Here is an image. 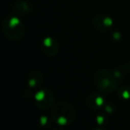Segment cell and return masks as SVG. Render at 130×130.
<instances>
[{"label":"cell","instance_id":"obj_8","mask_svg":"<svg viewBox=\"0 0 130 130\" xmlns=\"http://www.w3.org/2000/svg\"><path fill=\"white\" fill-rule=\"evenodd\" d=\"M43 82V75L38 71H33L29 74L28 77V85L30 88H37Z\"/></svg>","mask_w":130,"mask_h":130},{"label":"cell","instance_id":"obj_9","mask_svg":"<svg viewBox=\"0 0 130 130\" xmlns=\"http://www.w3.org/2000/svg\"><path fill=\"white\" fill-rule=\"evenodd\" d=\"M14 8L13 9L14 12H17V13H24V12H29V5L27 3H25L24 1H21V6H19L18 3L14 4Z\"/></svg>","mask_w":130,"mask_h":130},{"label":"cell","instance_id":"obj_5","mask_svg":"<svg viewBox=\"0 0 130 130\" xmlns=\"http://www.w3.org/2000/svg\"><path fill=\"white\" fill-rule=\"evenodd\" d=\"M113 24V21L110 16L104 15V14H100L94 17L93 21V25L96 29L101 31H105L111 27Z\"/></svg>","mask_w":130,"mask_h":130},{"label":"cell","instance_id":"obj_2","mask_svg":"<svg viewBox=\"0 0 130 130\" xmlns=\"http://www.w3.org/2000/svg\"><path fill=\"white\" fill-rule=\"evenodd\" d=\"M4 34L11 40H20L24 36V26L18 17L14 15L5 17L2 23Z\"/></svg>","mask_w":130,"mask_h":130},{"label":"cell","instance_id":"obj_12","mask_svg":"<svg viewBox=\"0 0 130 130\" xmlns=\"http://www.w3.org/2000/svg\"><path fill=\"white\" fill-rule=\"evenodd\" d=\"M54 130H60V129H54Z\"/></svg>","mask_w":130,"mask_h":130},{"label":"cell","instance_id":"obj_6","mask_svg":"<svg viewBox=\"0 0 130 130\" xmlns=\"http://www.w3.org/2000/svg\"><path fill=\"white\" fill-rule=\"evenodd\" d=\"M42 49L43 52L49 56H54L59 52V44L52 37H45L42 41Z\"/></svg>","mask_w":130,"mask_h":130},{"label":"cell","instance_id":"obj_11","mask_svg":"<svg viewBox=\"0 0 130 130\" xmlns=\"http://www.w3.org/2000/svg\"><path fill=\"white\" fill-rule=\"evenodd\" d=\"M94 130H104L103 128H101V127H98V128H96V129H94Z\"/></svg>","mask_w":130,"mask_h":130},{"label":"cell","instance_id":"obj_1","mask_svg":"<svg viewBox=\"0 0 130 130\" xmlns=\"http://www.w3.org/2000/svg\"><path fill=\"white\" fill-rule=\"evenodd\" d=\"M52 118L60 126H68L74 121L76 111L71 104L66 102H59L52 110Z\"/></svg>","mask_w":130,"mask_h":130},{"label":"cell","instance_id":"obj_4","mask_svg":"<svg viewBox=\"0 0 130 130\" xmlns=\"http://www.w3.org/2000/svg\"><path fill=\"white\" fill-rule=\"evenodd\" d=\"M54 95L49 89H44L38 91L35 95L36 104L39 109L47 110L54 104Z\"/></svg>","mask_w":130,"mask_h":130},{"label":"cell","instance_id":"obj_7","mask_svg":"<svg viewBox=\"0 0 130 130\" xmlns=\"http://www.w3.org/2000/svg\"><path fill=\"white\" fill-rule=\"evenodd\" d=\"M86 102H87V105L91 110H98L103 105L104 98L102 96H100L99 94L94 93V94L87 96Z\"/></svg>","mask_w":130,"mask_h":130},{"label":"cell","instance_id":"obj_10","mask_svg":"<svg viewBox=\"0 0 130 130\" xmlns=\"http://www.w3.org/2000/svg\"><path fill=\"white\" fill-rule=\"evenodd\" d=\"M119 96L122 98H125V99H128L130 98V88L129 87H122L119 90Z\"/></svg>","mask_w":130,"mask_h":130},{"label":"cell","instance_id":"obj_3","mask_svg":"<svg viewBox=\"0 0 130 130\" xmlns=\"http://www.w3.org/2000/svg\"><path fill=\"white\" fill-rule=\"evenodd\" d=\"M94 82L97 89L104 94H111L117 89L116 78L107 69H101L96 73Z\"/></svg>","mask_w":130,"mask_h":130}]
</instances>
